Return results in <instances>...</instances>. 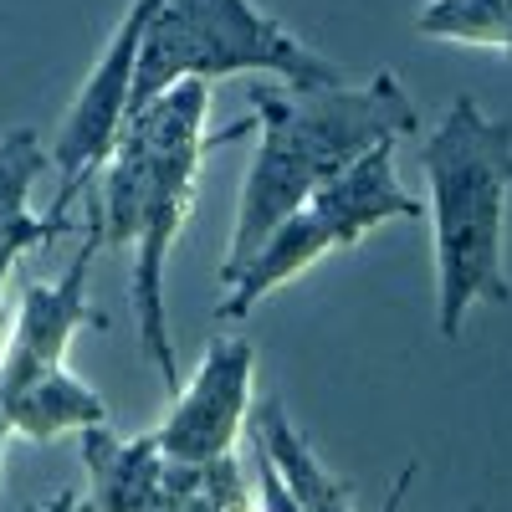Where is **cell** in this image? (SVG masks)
I'll return each mask as SVG.
<instances>
[{
	"mask_svg": "<svg viewBox=\"0 0 512 512\" xmlns=\"http://www.w3.org/2000/svg\"><path fill=\"white\" fill-rule=\"evenodd\" d=\"M251 379H256V349L246 333H216L210 349L200 359V369L190 374V384H180L169 415L154 425V446L169 466H216L226 456H236V436L251 420Z\"/></svg>",
	"mask_w": 512,
	"mask_h": 512,
	"instance_id": "obj_7",
	"label": "cell"
},
{
	"mask_svg": "<svg viewBox=\"0 0 512 512\" xmlns=\"http://www.w3.org/2000/svg\"><path fill=\"white\" fill-rule=\"evenodd\" d=\"M52 169V154L41 149L36 128H16L0 139V256H16L31 246H47L72 231V216H36L31 185Z\"/></svg>",
	"mask_w": 512,
	"mask_h": 512,
	"instance_id": "obj_11",
	"label": "cell"
},
{
	"mask_svg": "<svg viewBox=\"0 0 512 512\" xmlns=\"http://www.w3.org/2000/svg\"><path fill=\"white\" fill-rule=\"evenodd\" d=\"M246 436H251L256 451H262V456L277 466V477H282V487L292 492L297 512H354V492H349V482H344V477H333L328 466L318 461L313 441L287 420V410H282L277 395H267V400H256V405H251ZM415 472H420V466L405 461V472L395 477V487H390V497H384L379 512H400V502H405Z\"/></svg>",
	"mask_w": 512,
	"mask_h": 512,
	"instance_id": "obj_10",
	"label": "cell"
},
{
	"mask_svg": "<svg viewBox=\"0 0 512 512\" xmlns=\"http://www.w3.org/2000/svg\"><path fill=\"white\" fill-rule=\"evenodd\" d=\"M26 512H82V502H77L72 492H57L52 502H31Z\"/></svg>",
	"mask_w": 512,
	"mask_h": 512,
	"instance_id": "obj_15",
	"label": "cell"
},
{
	"mask_svg": "<svg viewBox=\"0 0 512 512\" xmlns=\"http://www.w3.org/2000/svg\"><path fill=\"white\" fill-rule=\"evenodd\" d=\"M251 502H256V512H297V502H292V492L282 487V477H277V466L251 446Z\"/></svg>",
	"mask_w": 512,
	"mask_h": 512,
	"instance_id": "obj_14",
	"label": "cell"
},
{
	"mask_svg": "<svg viewBox=\"0 0 512 512\" xmlns=\"http://www.w3.org/2000/svg\"><path fill=\"white\" fill-rule=\"evenodd\" d=\"M6 441H11V431H6V420H0V466H6Z\"/></svg>",
	"mask_w": 512,
	"mask_h": 512,
	"instance_id": "obj_16",
	"label": "cell"
},
{
	"mask_svg": "<svg viewBox=\"0 0 512 512\" xmlns=\"http://www.w3.org/2000/svg\"><path fill=\"white\" fill-rule=\"evenodd\" d=\"M205 113H210L205 82H180L149 108L128 113L98 175V205H93L103 246L134 251V318L144 354L159 369L169 395H180V359L164 313V262L185 221L195 216L200 159L210 149Z\"/></svg>",
	"mask_w": 512,
	"mask_h": 512,
	"instance_id": "obj_2",
	"label": "cell"
},
{
	"mask_svg": "<svg viewBox=\"0 0 512 512\" xmlns=\"http://www.w3.org/2000/svg\"><path fill=\"white\" fill-rule=\"evenodd\" d=\"M159 6L164 0H128V11L118 16L98 67L77 88V98L67 108V123H62V139L52 149V169H62V190L52 200V216H67L72 200L88 190V180L103 175V164L113 154V139H118V128L128 118V98H134V77H139V52H144V36H149Z\"/></svg>",
	"mask_w": 512,
	"mask_h": 512,
	"instance_id": "obj_6",
	"label": "cell"
},
{
	"mask_svg": "<svg viewBox=\"0 0 512 512\" xmlns=\"http://www.w3.org/2000/svg\"><path fill=\"white\" fill-rule=\"evenodd\" d=\"M82 466H88V512H180L185 472L169 466L154 446V436H113V425L82 431Z\"/></svg>",
	"mask_w": 512,
	"mask_h": 512,
	"instance_id": "obj_9",
	"label": "cell"
},
{
	"mask_svg": "<svg viewBox=\"0 0 512 512\" xmlns=\"http://www.w3.org/2000/svg\"><path fill=\"white\" fill-rule=\"evenodd\" d=\"M425 221L436 246V328L461 338L477 303L512 308L502 267V221L512 195V123L482 113L477 98H456L420 149Z\"/></svg>",
	"mask_w": 512,
	"mask_h": 512,
	"instance_id": "obj_3",
	"label": "cell"
},
{
	"mask_svg": "<svg viewBox=\"0 0 512 512\" xmlns=\"http://www.w3.org/2000/svg\"><path fill=\"white\" fill-rule=\"evenodd\" d=\"M221 77H277L282 88H344L349 82L344 67L297 41L251 0H164L144 36L128 113L149 108L180 82L210 88Z\"/></svg>",
	"mask_w": 512,
	"mask_h": 512,
	"instance_id": "obj_4",
	"label": "cell"
},
{
	"mask_svg": "<svg viewBox=\"0 0 512 512\" xmlns=\"http://www.w3.org/2000/svg\"><path fill=\"white\" fill-rule=\"evenodd\" d=\"M466 512H482V507H466Z\"/></svg>",
	"mask_w": 512,
	"mask_h": 512,
	"instance_id": "obj_17",
	"label": "cell"
},
{
	"mask_svg": "<svg viewBox=\"0 0 512 512\" xmlns=\"http://www.w3.org/2000/svg\"><path fill=\"white\" fill-rule=\"evenodd\" d=\"M246 103L256 154L241 180L221 287L328 180H338L369 149L400 144L420 128V108L410 103L395 72H374L369 82H344V88H282V82H272V88H251Z\"/></svg>",
	"mask_w": 512,
	"mask_h": 512,
	"instance_id": "obj_1",
	"label": "cell"
},
{
	"mask_svg": "<svg viewBox=\"0 0 512 512\" xmlns=\"http://www.w3.org/2000/svg\"><path fill=\"white\" fill-rule=\"evenodd\" d=\"M0 420H6L11 436H26V441H57V436H82V431H98L108 425V400L93 390V384H82L72 369L52 374L21 390L16 400H0Z\"/></svg>",
	"mask_w": 512,
	"mask_h": 512,
	"instance_id": "obj_12",
	"label": "cell"
},
{
	"mask_svg": "<svg viewBox=\"0 0 512 512\" xmlns=\"http://www.w3.org/2000/svg\"><path fill=\"white\" fill-rule=\"evenodd\" d=\"M415 26H420V36L487 47L512 62V0H431L415 16Z\"/></svg>",
	"mask_w": 512,
	"mask_h": 512,
	"instance_id": "obj_13",
	"label": "cell"
},
{
	"mask_svg": "<svg viewBox=\"0 0 512 512\" xmlns=\"http://www.w3.org/2000/svg\"><path fill=\"white\" fill-rule=\"evenodd\" d=\"M103 251V231L88 210V236H82L77 256L67 262V272L57 282H31L16 303L11 318V338L0 349V400H16L31 384L52 379L67 369V349L82 328H103L108 318L88 303V272L93 256Z\"/></svg>",
	"mask_w": 512,
	"mask_h": 512,
	"instance_id": "obj_8",
	"label": "cell"
},
{
	"mask_svg": "<svg viewBox=\"0 0 512 512\" xmlns=\"http://www.w3.org/2000/svg\"><path fill=\"white\" fill-rule=\"evenodd\" d=\"M384 221H425V200H415L395 180V144L369 149L338 180H328L303 210H292V216L262 241V251L226 282V297L216 303V318L221 323L251 318L256 303L272 297L282 282H292L297 272L323 262L328 251L359 246Z\"/></svg>",
	"mask_w": 512,
	"mask_h": 512,
	"instance_id": "obj_5",
	"label": "cell"
}]
</instances>
